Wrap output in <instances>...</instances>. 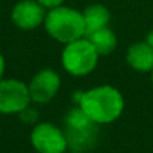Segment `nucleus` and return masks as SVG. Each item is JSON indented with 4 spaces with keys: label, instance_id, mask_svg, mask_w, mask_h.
<instances>
[{
    "label": "nucleus",
    "instance_id": "nucleus-1",
    "mask_svg": "<svg viewBox=\"0 0 153 153\" xmlns=\"http://www.w3.org/2000/svg\"><path fill=\"white\" fill-rule=\"evenodd\" d=\"M73 98L77 102V107L98 125L117 120L125 108L123 95L117 88L110 85H100L85 92L79 91Z\"/></svg>",
    "mask_w": 153,
    "mask_h": 153
},
{
    "label": "nucleus",
    "instance_id": "nucleus-2",
    "mask_svg": "<svg viewBox=\"0 0 153 153\" xmlns=\"http://www.w3.org/2000/svg\"><path fill=\"white\" fill-rule=\"evenodd\" d=\"M43 25L53 40L64 45L86 36L83 13L62 4L48 10Z\"/></svg>",
    "mask_w": 153,
    "mask_h": 153
},
{
    "label": "nucleus",
    "instance_id": "nucleus-3",
    "mask_svg": "<svg viewBox=\"0 0 153 153\" xmlns=\"http://www.w3.org/2000/svg\"><path fill=\"white\" fill-rule=\"evenodd\" d=\"M100 125L88 117L80 107H74L67 111L64 117V135L67 138L68 149L76 152H88L98 143Z\"/></svg>",
    "mask_w": 153,
    "mask_h": 153
},
{
    "label": "nucleus",
    "instance_id": "nucleus-4",
    "mask_svg": "<svg viewBox=\"0 0 153 153\" xmlns=\"http://www.w3.org/2000/svg\"><path fill=\"white\" fill-rule=\"evenodd\" d=\"M98 52L88 37L77 39L64 46L61 53V64L64 70L76 77L88 76L97 68Z\"/></svg>",
    "mask_w": 153,
    "mask_h": 153
},
{
    "label": "nucleus",
    "instance_id": "nucleus-5",
    "mask_svg": "<svg viewBox=\"0 0 153 153\" xmlns=\"http://www.w3.org/2000/svg\"><path fill=\"white\" fill-rule=\"evenodd\" d=\"M31 102L28 85L18 79L0 80V113L15 114L24 111Z\"/></svg>",
    "mask_w": 153,
    "mask_h": 153
},
{
    "label": "nucleus",
    "instance_id": "nucleus-6",
    "mask_svg": "<svg viewBox=\"0 0 153 153\" xmlns=\"http://www.w3.org/2000/svg\"><path fill=\"white\" fill-rule=\"evenodd\" d=\"M30 141L37 153H65L68 149L64 131L49 122L34 125L30 134Z\"/></svg>",
    "mask_w": 153,
    "mask_h": 153
},
{
    "label": "nucleus",
    "instance_id": "nucleus-7",
    "mask_svg": "<svg viewBox=\"0 0 153 153\" xmlns=\"http://www.w3.org/2000/svg\"><path fill=\"white\" fill-rule=\"evenodd\" d=\"M59 88H61L59 74L52 68H43L33 76L28 85L30 98L36 104H48L58 94Z\"/></svg>",
    "mask_w": 153,
    "mask_h": 153
},
{
    "label": "nucleus",
    "instance_id": "nucleus-8",
    "mask_svg": "<svg viewBox=\"0 0 153 153\" xmlns=\"http://www.w3.org/2000/svg\"><path fill=\"white\" fill-rule=\"evenodd\" d=\"M46 13V7L37 0H21L13 6L10 19L21 30H34L45 22Z\"/></svg>",
    "mask_w": 153,
    "mask_h": 153
},
{
    "label": "nucleus",
    "instance_id": "nucleus-9",
    "mask_svg": "<svg viewBox=\"0 0 153 153\" xmlns=\"http://www.w3.org/2000/svg\"><path fill=\"white\" fill-rule=\"evenodd\" d=\"M126 62L131 68L140 73L153 70V48L144 40L132 43L126 51Z\"/></svg>",
    "mask_w": 153,
    "mask_h": 153
},
{
    "label": "nucleus",
    "instance_id": "nucleus-10",
    "mask_svg": "<svg viewBox=\"0 0 153 153\" xmlns=\"http://www.w3.org/2000/svg\"><path fill=\"white\" fill-rule=\"evenodd\" d=\"M83 21H85V30H86V36L108 27L110 22V10L100 3L91 4L88 6L83 12Z\"/></svg>",
    "mask_w": 153,
    "mask_h": 153
},
{
    "label": "nucleus",
    "instance_id": "nucleus-11",
    "mask_svg": "<svg viewBox=\"0 0 153 153\" xmlns=\"http://www.w3.org/2000/svg\"><path fill=\"white\" fill-rule=\"evenodd\" d=\"M85 37L89 39V42L94 45V48L97 49L100 56L110 55L117 46V37L113 33V30L108 28V27L101 28V30H98V31H95L89 36H85Z\"/></svg>",
    "mask_w": 153,
    "mask_h": 153
},
{
    "label": "nucleus",
    "instance_id": "nucleus-12",
    "mask_svg": "<svg viewBox=\"0 0 153 153\" xmlns=\"http://www.w3.org/2000/svg\"><path fill=\"white\" fill-rule=\"evenodd\" d=\"M42 6H45L46 9H52V7H56V6H61L64 3V0H37Z\"/></svg>",
    "mask_w": 153,
    "mask_h": 153
},
{
    "label": "nucleus",
    "instance_id": "nucleus-13",
    "mask_svg": "<svg viewBox=\"0 0 153 153\" xmlns=\"http://www.w3.org/2000/svg\"><path fill=\"white\" fill-rule=\"evenodd\" d=\"M4 68H6V62H4V58L0 55V80L3 79V74H4Z\"/></svg>",
    "mask_w": 153,
    "mask_h": 153
},
{
    "label": "nucleus",
    "instance_id": "nucleus-14",
    "mask_svg": "<svg viewBox=\"0 0 153 153\" xmlns=\"http://www.w3.org/2000/svg\"><path fill=\"white\" fill-rule=\"evenodd\" d=\"M146 42H147V43H149V45L153 48V30L149 33V34H147V36H146Z\"/></svg>",
    "mask_w": 153,
    "mask_h": 153
},
{
    "label": "nucleus",
    "instance_id": "nucleus-15",
    "mask_svg": "<svg viewBox=\"0 0 153 153\" xmlns=\"http://www.w3.org/2000/svg\"><path fill=\"white\" fill-rule=\"evenodd\" d=\"M70 153H83V152H76V150H71Z\"/></svg>",
    "mask_w": 153,
    "mask_h": 153
},
{
    "label": "nucleus",
    "instance_id": "nucleus-16",
    "mask_svg": "<svg viewBox=\"0 0 153 153\" xmlns=\"http://www.w3.org/2000/svg\"><path fill=\"white\" fill-rule=\"evenodd\" d=\"M150 73H152V83H153V70H152V71H150Z\"/></svg>",
    "mask_w": 153,
    "mask_h": 153
}]
</instances>
